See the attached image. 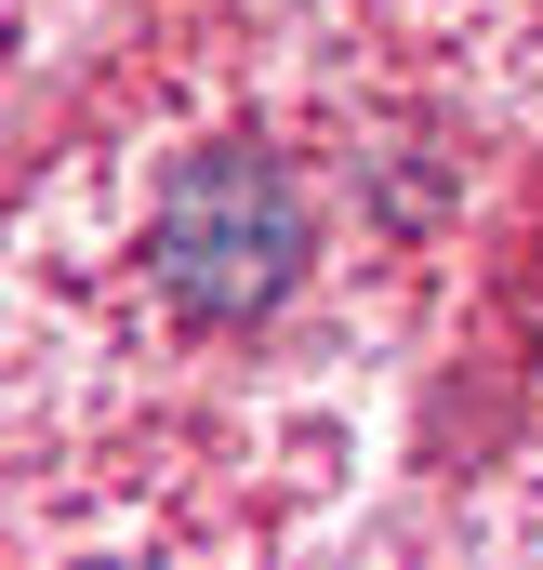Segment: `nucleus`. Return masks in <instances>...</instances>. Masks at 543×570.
<instances>
[{"label":"nucleus","instance_id":"1","mask_svg":"<svg viewBox=\"0 0 543 570\" xmlns=\"http://www.w3.org/2000/svg\"><path fill=\"white\" fill-rule=\"evenodd\" d=\"M305 253H318V213H305L278 146H186L159 173V199H146V292L172 318H199V332L278 318Z\"/></svg>","mask_w":543,"mask_h":570}]
</instances>
